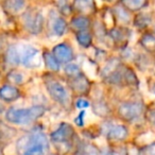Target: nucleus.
Returning <instances> with one entry per match:
<instances>
[{
    "label": "nucleus",
    "mask_w": 155,
    "mask_h": 155,
    "mask_svg": "<svg viewBox=\"0 0 155 155\" xmlns=\"http://www.w3.org/2000/svg\"><path fill=\"white\" fill-rule=\"evenodd\" d=\"M48 144L45 134L41 130L35 129L17 138L14 149L18 155H46Z\"/></svg>",
    "instance_id": "1"
},
{
    "label": "nucleus",
    "mask_w": 155,
    "mask_h": 155,
    "mask_svg": "<svg viewBox=\"0 0 155 155\" xmlns=\"http://www.w3.org/2000/svg\"><path fill=\"white\" fill-rule=\"evenodd\" d=\"M46 112L41 105H32L30 107H16L9 106L3 115V121L9 125H29L39 119Z\"/></svg>",
    "instance_id": "2"
},
{
    "label": "nucleus",
    "mask_w": 155,
    "mask_h": 155,
    "mask_svg": "<svg viewBox=\"0 0 155 155\" xmlns=\"http://www.w3.org/2000/svg\"><path fill=\"white\" fill-rule=\"evenodd\" d=\"M20 21L24 29L32 35H38L43 31L45 18L36 8H27L20 15Z\"/></svg>",
    "instance_id": "3"
},
{
    "label": "nucleus",
    "mask_w": 155,
    "mask_h": 155,
    "mask_svg": "<svg viewBox=\"0 0 155 155\" xmlns=\"http://www.w3.org/2000/svg\"><path fill=\"white\" fill-rule=\"evenodd\" d=\"M18 46H19L21 66L30 69H34L41 66L43 58L41 56V52L37 48L29 44H18Z\"/></svg>",
    "instance_id": "4"
},
{
    "label": "nucleus",
    "mask_w": 155,
    "mask_h": 155,
    "mask_svg": "<svg viewBox=\"0 0 155 155\" xmlns=\"http://www.w3.org/2000/svg\"><path fill=\"white\" fill-rule=\"evenodd\" d=\"M46 88L49 95L56 102L66 105L69 102V94L60 82L55 80H49L46 82Z\"/></svg>",
    "instance_id": "5"
},
{
    "label": "nucleus",
    "mask_w": 155,
    "mask_h": 155,
    "mask_svg": "<svg viewBox=\"0 0 155 155\" xmlns=\"http://www.w3.org/2000/svg\"><path fill=\"white\" fill-rule=\"evenodd\" d=\"M143 106L141 103H135V102H127L122 103L118 108L119 116L127 121L135 120L136 118L141 115Z\"/></svg>",
    "instance_id": "6"
},
{
    "label": "nucleus",
    "mask_w": 155,
    "mask_h": 155,
    "mask_svg": "<svg viewBox=\"0 0 155 155\" xmlns=\"http://www.w3.org/2000/svg\"><path fill=\"white\" fill-rule=\"evenodd\" d=\"M22 94L19 87L2 83L0 84V101L7 104H12L21 98Z\"/></svg>",
    "instance_id": "7"
},
{
    "label": "nucleus",
    "mask_w": 155,
    "mask_h": 155,
    "mask_svg": "<svg viewBox=\"0 0 155 155\" xmlns=\"http://www.w3.org/2000/svg\"><path fill=\"white\" fill-rule=\"evenodd\" d=\"M1 8L5 13L10 17H15L17 15H21L22 12L27 9V2L22 0H7L0 2Z\"/></svg>",
    "instance_id": "8"
},
{
    "label": "nucleus",
    "mask_w": 155,
    "mask_h": 155,
    "mask_svg": "<svg viewBox=\"0 0 155 155\" xmlns=\"http://www.w3.org/2000/svg\"><path fill=\"white\" fill-rule=\"evenodd\" d=\"M74 134V130L68 123H62L58 130L50 134V138L54 142H65L69 140Z\"/></svg>",
    "instance_id": "9"
},
{
    "label": "nucleus",
    "mask_w": 155,
    "mask_h": 155,
    "mask_svg": "<svg viewBox=\"0 0 155 155\" xmlns=\"http://www.w3.org/2000/svg\"><path fill=\"white\" fill-rule=\"evenodd\" d=\"M5 83H7V84L19 87L20 85H22L26 82V73L18 68L9 69L5 73Z\"/></svg>",
    "instance_id": "10"
},
{
    "label": "nucleus",
    "mask_w": 155,
    "mask_h": 155,
    "mask_svg": "<svg viewBox=\"0 0 155 155\" xmlns=\"http://www.w3.org/2000/svg\"><path fill=\"white\" fill-rule=\"evenodd\" d=\"M52 54L58 63H67L72 58V50L66 44H58L52 49Z\"/></svg>",
    "instance_id": "11"
},
{
    "label": "nucleus",
    "mask_w": 155,
    "mask_h": 155,
    "mask_svg": "<svg viewBox=\"0 0 155 155\" xmlns=\"http://www.w3.org/2000/svg\"><path fill=\"white\" fill-rule=\"evenodd\" d=\"M71 88L77 93L84 94L88 91L89 83L87 81V79L84 75H77L74 78H71V83H70Z\"/></svg>",
    "instance_id": "12"
},
{
    "label": "nucleus",
    "mask_w": 155,
    "mask_h": 155,
    "mask_svg": "<svg viewBox=\"0 0 155 155\" xmlns=\"http://www.w3.org/2000/svg\"><path fill=\"white\" fill-rule=\"evenodd\" d=\"M127 134H129V132H127V127L124 125L118 124L113 127L110 130V132H108V138L112 140H123L127 138Z\"/></svg>",
    "instance_id": "13"
},
{
    "label": "nucleus",
    "mask_w": 155,
    "mask_h": 155,
    "mask_svg": "<svg viewBox=\"0 0 155 155\" xmlns=\"http://www.w3.org/2000/svg\"><path fill=\"white\" fill-rule=\"evenodd\" d=\"M43 60L45 62V65L49 70L52 71H58L60 70V64L55 60V58L53 56V54L50 52H45L43 54Z\"/></svg>",
    "instance_id": "14"
},
{
    "label": "nucleus",
    "mask_w": 155,
    "mask_h": 155,
    "mask_svg": "<svg viewBox=\"0 0 155 155\" xmlns=\"http://www.w3.org/2000/svg\"><path fill=\"white\" fill-rule=\"evenodd\" d=\"M71 26L80 32H83L85 29L89 27V19L86 17H83V16H79V17H75L71 20Z\"/></svg>",
    "instance_id": "15"
},
{
    "label": "nucleus",
    "mask_w": 155,
    "mask_h": 155,
    "mask_svg": "<svg viewBox=\"0 0 155 155\" xmlns=\"http://www.w3.org/2000/svg\"><path fill=\"white\" fill-rule=\"evenodd\" d=\"M77 39H78V43L84 48L89 47L91 44V35L88 32H85V31L78 33Z\"/></svg>",
    "instance_id": "16"
},
{
    "label": "nucleus",
    "mask_w": 155,
    "mask_h": 155,
    "mask_svg": "<svg viewBox=\"0 0 155 155\" xmlns=\"http://www.w3.org/2000/svg\"><path fill=\"white\" fill-rule=\"evenodd\" d=\"M67 29V22L63 18H58L53 24V31L56 35L61 36L65 33Z\"/></svg>",
    "instance_id": "17"
},
{
    "label": "nucleus",
    "mask_w": 155,
    "mask_h": 155,
    "mask_svg": "<svg viewBox=\"0 0 155 155\" xmlns=\"http://www.w3.org/2000/svg\"><path fill=\"white\" fill-rule=\"evenodd\" d=\"M141 45L147 50L154 51L155 50V36L152 34H146L141 38Z\"/></svg>",
    "instance_id": "18"
},
{
    "label": "nucleus",
    "mask_w": 155,
    "mask_h": 155,
    "mask_svg": "<svg viewBox=\"0 0 155 155\" xmlns=\"http://www.w3.org/2000/svg\"><path fill=\"white\" fill-rule=\"evenodd\" d=\"M122 5L127 7V9L135 11V10H139L142 7H144L146 2L142 1V0H127V1H123Z\"/></svg>",
    "instance_id": "19"
},
{
    "label": "nucleus",
    "mask_w": 155,
    "mask_h": 155,
    "mask_svg": "<svg viewBox=\"0 0 155 155\" xmlns=\"http://www.w3.org/2000/svg\"><path fill=\"white\" fill-rule=\"evenodd\" d=\"M151 21L150 16H148L147 14H140V15L137 16L136 18L135 25L136 27H140V28H143V27H147Z\"/></svg>",
    "instance_id": "20"
},
{
    "label": "nucleus",
    "mask_w": 155,
    "mask_h": 155,
    "mask_svg": "<svg viewBox=\"0 0 155 155\" xmlns=\"http://www.w3.org/2000/svg\"><path fill=\"white\" fill-rule=\"evenodd\" d=\"M65 72L66 74H68L70 78H74L77 75L80 74V68L79 66L75 64H68L65 67Z\"/></svg>",
    "instance_id": "21"
},
{
    "label": "nucleus",
    "mask_w": 155,
    "mask_h": 155,
    "mask_svg": "<svg viewBox=\"0 0 155 155\" xmlns=\"http://www.w3.org/2000/svg\"><path fill=\"white\" fill-rule=\"evenodd\" d=\"M115 14L116 16L121 20L122 22H129L130 21V15L125 9L123 8H115Z\"/></svg>",
    "instance_id": "22"
},
{
    "label": "nucleus",
    "mask_w": 155,
    "mask_h": 155,
    "mask_svg": "<svg viewBox=\"0 0 155 155\" xmlns=\"http://www.w3.org/2000/svg\"><path fill=\"white\" fill-rule=\"evenodd\" d=\"M141 155H155V142L149 144L148 147H146L142 150Z\"/></svg>",
    "instance_id": "23"
},
{
    "label": "nucleus",
    "mask_w": 155,
    "mask_h": 155,
    "mask_svg": "<svg viewBox=\"0 0 155 155\" xmlns=\"http://www.w3.org/2000/svg\"><path fill=\"white\" fill-rule=\"evenodd\" d=\"M89 105H91V103L85 99H78L77 102H75V106H77L78 108H81V110L89 107Z\"/></svg>",
    "instance_id": "24"
},
{
    "label": "nucleus",
    "mask_w": 155,
    "mask_h": 155,
    "mask_svg": "<svg viewBox=\"0 0 155 155\" xmlns=\"http://www.w3.org/2000/svg\"><path fill=\"white\" fill-rule=\"evenodd\" d=\"M84 115H85L84 110H81L80 114L78 115V117L74 120L75 123H77V125H79V127H83V124H84Z\"/></svg>",
    "instance_id": "25"
},
{
    "label": "nucleus",
    "mask_w": 155,
    "mask_h": 155,
    "mask_svg": "<svg viewBox=\"0 0 155 155\" xmlns=\"http://www.w3.org/2000/svg\"><path fill=\"white\" fill-rule=\"evenodd\" d=\"M7 105H5V103H2V102L0 101V117H3V115H5V110H7Z\"/></svg>",
    "instance_id": "26"
},
{
    "label": "nucleus",
    "mask_w": 155,
    "mask_h": 155,
    "mask_svg": "<svg viewBox=\"0 0 155 155\" xmlns=\"http://www.w3.org/2000/svg\"><path fill=\"white\" fill-rule=\"evenodd\" d=\"M151 121H152V123H153V125L155 127V114L153 115L152 117H151Z\"/></svg>",
    "instance_id": "27"
},
{
    "label": "nucleus",
    "mask_w": 155,
    "mask_h": 155,
    "mask_svg": "<svg viewBox=\"0 0 155 155\" xmlns=\"http://www.w3.org/2000/svg\"><path fill=\"white\" fill-rule=\"evenodd\" d=\"M0 155H3L2 154V149H1V147H0Z\"/></svg>",
    "instance_id": "28"
},
{
    "label": "nucleus",
    "mask_w": 155,
    "mask_h": 155,
    "mask_svg": "<svg viewBox=\"0 0 155 155\" xmlns=\"http://www.w3.org/2000/svg\"><path fill=\"white\" fill-rule=\"evenodd\" d=\"M154 29H155V27H154Z\"/></svg>",
    "instance_id": "29"
}]
</instances>
